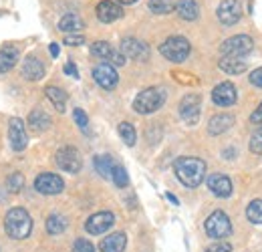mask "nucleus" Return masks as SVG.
Wrapping results in <instances>:
<instances>
[{"instance_id": "1", "label": "nucleus", "mask_w": 262, "mask_h": 252, "mask_svg": "<svg viewBox=\"0 0 262 252\" xmlns=\"http://www.w3.org/2000/svg\"><path fill=\"white\" fill-rule=\"evenodd\" d=\"M173 172L184 186L198 188L206 178V161L200 158H188V156L178 158L173 163Z\"/></svg>"}, {"instance_id": "2", "label": "nucleus", "mask_w": 262, "mask_h": 252, "mask_svg": "<svg viewBox=\"0 0 262 252\" xmlns=\"http://www.w3.org/2000/svg\"><path fill=\"white\" fill-rule=\"evenodd\" d=\"M4 230L14 240L27 238L33 230V220H31L29 212L25 208H12L4 218Z\"/></svg>"}, {"instance_id": "3", "label": "nucleus", "mask_w": 262, "mask_h": 252, "mask_svg": "<svg viewBox=\"0 0 262 252\" xmlns=\"http://www.w3.org/2000/svg\"><path fill=\"white\" fill-rule=\"evenodd\" d=\"M165 101V93L164 89L160 87H149V89H143L141 93L135 97L133 101V109L141 115H149L154 111H158Z\"/></svg>"}, {"instance_id": "4", "label": "nucleus", "mask_w": 262, "mask_h": 252, "mask_svg": "<svg viewBox=\"0 0 262 252\" xmlns=\"http://www.w3.org/2000/svg\"><path fill=\"white\" fill-rule=\"evenodd\" d=\"M160 53L171 63H182L190 55V43L184 36H169L160 45Z\"/></svg>"}, {"instance_id": "5", "label": "nucleus", "mask_w": 262, "mask_h": 252, "mask_svg": "<svg viewBox=\"0 0 262 252\" xmlns=\"http://www.w3.org/2000/svg\"><path fill=\"white\" fill-rule=\"evenodd\" d=\"M252 47H254V40H252L248 34H236V36H230L228 40L222 43L220 53H222L224 57L242 59L244 55L252 53Z\"/></svg>"}, {"instance_id": "6", "label": "nucleus", "mask_w": 262, "mask_h": 252, "mask_svg": "<svg viewBox=\"0 0 262 252\" xmlns=\"http://www.w3.org/2000/svg\"><path fill=\"white\" fill-rule=\"evenodd\" d=\"M204 228H206V234H208L210 238H216V240H220V238H228L230 234H232L230 218L222 212V210L212 212V214L206 218Z\"/></svg>"}, {"instance_id": "7", "label": "nucleus", "mask_w": 262, "mask_h": 252, "mask_svg": "<svg viewBox=\"0 0 262 252\" xmlns=\"http://www.w3.org/2000/svg\"><path fill=\"white\" fill-rule=\"evenodd\" d=\"M57 165L67 172V174H77L79 170H81V165H83V159H81V154L75 150V148H71V145H65V148H61L59 152H57Z\"/></svg>"}, {"instance_id": "8", "label": "nucleus", "mask_w": 262, "mask_h": 252, "mask_svg": "<svg viewBox=\"0 0 262 252\" xmlns=\"http://www.w3.org/2000/svg\"><path fill=\"white\" fill-rule=\"evenodd\" d=\"M202 109V99L200 95L196 93H190L186 95L182 101H180V115L182 119L188 123V125H196L198 119H200V111Z\"/></svg>"}, {"instance_id": "9", "label": "nucleus", "mask_w": 262, "mask_h": 252, "mask_svg": "<svg viewBox=\"0 0 262 252\" xmlns=\"http://www.w3.org/2000/svg\"><path fill=\"white\" fill-rule=\"evenodd\" d=\"M34 188L38 190L40 194H45V196H55V194H61V192H63L65 182H63L57 174L45 172V174H38V176H36Z\"/></svg>"}, {"instance_id": "10", "label": "nucleus", "mask_w": 262, "mask_h": 252, "mask_svg": "<svg viewBox=\"0 0 262 252\" xmlns=\"http://www.w3.org/2000/svg\"><path fill=\"white\" fill-rule=\"evenodd\" d=\"M93 79L97 81V85L103 87V89H115V85L119 81V75H117L115 67L111 63H99L93 69Z\"/></svg>"}, {"instance_id": "11", "label": "nucleus", "mask_w": 262, "mask_h": 252, "mask_svg": "<svg viewBox=\"0 0 262 252\" xmlns=\"http://www.w3.org/2000/svg\"><path fill=\"white\" fill-rule=\"evenodd\" d=\"M121 53H123V57L127 59H135V61H147L149 59V47L145 45V43H141V40H137V38H123V43H121Z\"/></svg>"}, {"instance_id": "12", "label": "nucleus", "mask_w": 262, "mask_h": 252, "mask_svg": "<svg viewBox=\"0 0 262 252\" xmlns=\"http://www.w3.org/2000/svg\"><path fill=\"white\" fill-rule=\"evenodd\" d=\"M218 20L222 25H236L242 16V6L238 0H222L220 6H218Z\"/></svg>"}, {"instance_id": "13", "label": "nucleus", "mask_w": 262, "mask_h": 252, "mask_svg": "<svg viewBox=\"0 0 262 252\" xmlns=\"http://www.w3.org/2000/svg\"><path fill=\"white\" fill-rule=\"evenodd\" d=\"M91 53L99 57V59H103V61H111L113 65H125V57H123V53H119V51H115L109 43H105V40H97V43H93L91 45Z\"/></svg>"}, {"instance_id": "14", "label": "nucleus", "mask_w": 262, "mask_h": 252, "mask_svg": "<svg viewBox=\"0 0 262 252\" xmlns=\"http://www.w3.org/2000/svg\"><path fill=\"white\" fill-rule=\"evenodd\" d=\"M8 137H10V145L14 152H23L27 148V131H25V123L23 119L18 117H12L10 119V125H8Z\"/></svg>"}, {"instance_id": "15", "label": "nucleus", "mask_w": 262, "mask_h": 252, "mask_svg": "<svg viewBox=\"0 0 262 252\" xmlns=\"http://www.w3.org/2000/svg\"><path fill=\"white\" fill-rule=\"evenodd\" d=\"M115 224V216L111 212H97L85 222V230L89 234H103Z\"/></svg>"}, {"instance_id": "16", "label": "nucleus", "mask_w": 262, "mask_h": 252, "mask_svg": "<svg viewBox=\"0 0 262 252\" xmlns=\"http://www.w3.org/2000/svg\"><path fill=\"white\" fill-rule=\"evenodd\" d=\"M236 99H238L236 87H234L232 83H228V81H224V83L216 85V87H214V91H212V101H214L216 105H220V107L234 105V103H236Z\"/></svg>"}, {"instance_id": "17", "label": "nucleus", "mask_w": 262, "mask_h": 252, "mask_svg": "<svg viewBox=\"0 0 262 252\" xmlns=\"http://www.w3.org/2000/svg\"><path fill=\"white\" fill-rule=\"evenodd\" d=\"M121 16H123V10H121L119 4H115L111 0H103L97 4V18L101 23L109 25V23H115L117 18H121Z\"/></svg>"}, {"instance_id": "18", "label": "nucleus", "mask_w": 262, "mask_h": 252, "mask_svg": "<svg viewBox=\"0 0 262 252\" xmlns=\"http://www.w3.org/2000/svg\"><path fill=\"white\" fill-rule=\"evenodd\" d=\"M208 188L218 198H228L232 194V182L224 174H212V176H208Z\"/></svg>"}, {"instance_id": "19", "label": "nucleus", "mask_w": 262, "mask_h": 252, "mask_svg": "<svg viewBox=\"0 0 262 252\" xmlns=\"http://www.w3.org/2000/svg\"><path fill=\"white\" fill-rule=\"evenodd\" d=\"M125 244H127V236L123 232H115V234L103 238L99 248H101V252H123Z\"/></svg>"}, {"instance_id": "20", "label": "nucleus", "mask_w": 262, "mask_h": 252, "mask_svg": "<svg viewBox=\"0 0 262 252\" xmlns=\"http://www.w3.org/2000/svg\"><path fill=\"white\" fill-rule=\"evenodd\" d=\"M232 125H234V117H232L230 113H218V115H214V117L210 119L208 131H210L212 135H220V133L228 131Z\"/></svg>"}, {"instance_id": "21", "label": "nucleus", "mask_w": 262, "mask_h": 252, "mask_svg": "<svg viewBox=\"0 0 262 252\" xmlns=\"http://www.w3.org/2000/svg\"><path fill=\"white\" fill-rule=\"evenodd\" d=\"M23 75L29 81H38L45 77V65L40 63L36 57H27L25 65H23Z\"/></svg>"}, {"instance_id": "22", "label": "nucleus", "mask_w": 262, "mask_h": 252, "mask_svg": "<svg viewBox=\"0 0 262 252\" xmlns=\"http://www.w3.org/2000/svg\"><path fill=\"white\" fill-rule=\"evenodd\" d=\"M176 12L184 20H196L198 14H200V8H198L196 0H178L176 2Z\"/></svg>"}, {"instance_id": "23", "label": "nucleus", "mask_w": 262, "mask_h": 252, "mask_svg": "<svg viewBox=\"0 0 262 252\" xmlns=\"http://www.w3.org/2000/svg\"><path fill=\"white\" fill-rule=\"evenodd\" d=\"M18 61V49L12 45H6L4 49H0V73L10 71Z\"/></svg>"}, {"instance_id": "24", "label": "nucleus", "mask_w": 262, "mask_h": 252, "mask_svg": "<svg viewBox=\"0 0 262 252\" xmlns=\"http://www.w3.org/2000/svg\"><path fill=\"white\" fill-rule=\"evenodd\" d=\"M29 125H31L33 131H45V129L51 127V117L42 109H34L29 115Z\"/></svg>"}, {"instance_id": "25", "label": "nucleus", "mask_w": 262, "mask_h": 252, "mask_svg": "<svg viewBox=\"0 0 262 252\" xmlns=\"http://www.w3.org/2000/svg\"><path fill=\"white\" fill-rule=\"evenodd\" d=\"M59 29L63 32H79L81 29H85V23L81 16L77 14H65L61 20H59Z\"/></svg>"}, {"instance_id": "26", "label": "nucleus", "mask_w": 262, "mask_h": 252, "mask_svg": "<svg viewBox=\"0 0 262 252\" xmlns=\"http://www.w3.org/2000/svg\"><path fill=\"white\" fill-rule=\"evenodd\" d=\"M220 69H222L224 73H228V75H238V73H244V71H246V61L234 59V57H222Z\"/></svg>"}, {"instance_id": "27", "label": "nucleus", "mask_w": 262, "mask_h": 252, "mask_svg": "<svg viewBox=\"0 0 262 252\" xmlns=\"http://www.w3.org/2000/svg\"><path fill=\"white\" fill-rule=\"evenodd\" d=\"M45 93H47V97L51 99V103L55 105V109H57V111H61V113L65 111L67 93L63 91V89H59V87H53V85H51V87H47V91H45Z\"/></svg>"}, {"instance_id": "28", "label": "nucleus", "mask_w": 262, "mask_h": 252, "mask_svg": "<svg viewBox=\"0 0 262 252\" xmlns=\"http://www.w3.org/2000/svg\"><path fill=\"white\" fill-rule=\"evenodd\" d=\"M113 167H115V163H113L111 156H97L95 158V170H97V174H101L103 178H109L111 172H113Z\"/></svg>"}, {"instance_id": "29", "label": "nucleus", "mask_w": 262, "mask_h": 252, "mask_svg": "<svg viewBox=\"0 0 262 252\" xmlns=\"http://www.w3.org/2000/svg\"><path fill=\"white\" fill-rule=\"evenodd\" d=\"M65 228H67L65 216H61V214H51V216L47 218V230H49L51 234H61V232H65Z\"/></svg>"}, {"instance_id": "30", "label": "nucleus", "mask_w": 262, "mask_h": 252, "mask_svg": "<svg viewBox=\"0 0 262 252\" xmlns=\"http://www.w3.org/2000/svg\"><path fill=\"white\" fill-rule=\"evenodd\" d=\"M147 4H149V10L156 14H169L176 8V4L171 0H149Z\"/></svg>"}, {"instance_id": "31", "label": "nucleus", "mask_w": 262, "mask_h": 252, "mask_svg": "<svg viewBox=\"0 0 262 252\" xmlns=\"http://www.w3.org/2000/svg\"><path fill=\"white\" fill-rule=\"evenodd\" d=\"M246 216L248 220L254 224H262V200H252L246 208Z\"/></svg>"}, {"instance_id": "32", "label": "nucleus", "mask_w": 262, "mask_h": 252, "mask_svg": "<svg viewBox=\"0 0 262 252\" xmlns=\"http://www.w3.org/2000/svg\"><path fill=\"white\" fill-rule=\"evenodd\" d=\"M117 131H119L121 139H123V141H125L129 148H131V145H135V141H137V135H135V129H133V125H131V123H127V121L119 123Z\"/></svg>"}, {"instance_id": "33", "label": "nucleus", "mask_w": 262, "mask_h": 252, "mask_svg": "<svg viewBox=\"0 0 262 252\" xmlns=\"http://www.w3.org/2000/svg\"><path fill=\"white\" fill-rule=\"evenodd\" d=\"M111 178H113L115 186H119V188H125L129 184V176H127V172H125L123 165H115L113 172H111Z\"/></svg>"}, {"instance_id": "34", "label": "nucleus", "mask_w": 262, "mask_h": 252, "mask_svg": "<svg viewBox=\"0 0 262 252\" xmlns=\"http://www.w3.org/2000/svg\"><path fill=\"white\" fill-rule=\"evenodd\" d=\"M6 186H8L10 192H14V194H16V192H20L23 186H25V176H23V174H18V172H14V174L6 180Z\"/></svg>"}, {"instance_id": "35", "label": "nucleus", "mask_w": 262, "mask_h": 252, "mask_svg": "<svg viewBox=\"0 0 262 252\" xmlns=\"http://www.w3.org/2000/svg\"><path fill=\"white\" fill-rule=\"evenodd\" d=\"M250 152L262 156V127L256 129V131L252 133V137H250Z\"/></svg>"}, {"instance_id": "36", "label": "nucleus", "mask_w": 262, "mask_h": 252, "mask_svg": "<svg viewBox=\"0 0 262 252\" xmlns=\"http://www.w3.org/2000/svg\"><path fill=\"white\" fill-rule=\"evenodd\" d=\"M73 250L75 252H95V246H93L87 238H79V240H75Z\"/></svg>"}, {"instance_id": "37", "label": "nucleus", "mask_w": 262, "mask_h": 252, "mask_svg": "<svg viewBox=\"0 0 262 252\" xmlns=\"http://www.w3.org/2000/svg\"><path fill=\"white\" fill-rule=\"evenodd\" d=\"M73 117H75L77 125L81 127L83 131L87 129V125H89V119H87V115H85V111H83V109H75V111H73Z\"/></svg>"}, {"instance_id": "38", "label": "nucleus", "mask_w": 262, "mask_h": 252, "mask_svg": "<svg viewBox=\"0 0 262 252\" xmlns=\"http://www.w3.org/2000/svg\"><path fill=\"white\" fill-rule=\"evenodd\" d=\"M85 43V38L81 36V34H69L65 38V45H69V47H79V45H83Z\"/></svg>"}, {"instance_id": "39", "label": "nucleus", "mask_w": 262, "mask_h": 252, "mask_svg": "<svg viewBox=\"0 0 262 252\" xmlns=\"http://www.w3.org/2000/svg\"><path fill=\"white\" fill-rule=\"evenodd\" d=\"M250 83L262 89V69H256V71H252V75H250Z\"/></svg>"}, {"instance_id": "40", "label": "nucleus", "mask_w": 262, "mask_h": 252, "mask_svg": "<svg viewBox=\"0 0 262 252\" xmlns=\"http://www.w3.org/2000/svg\"><path fill=\"white\" fill-rule=\"evenodd\" d=\"M232 250V246H230L228 242H220V244H214V246H210L206 252H230Z\"/></svg>"}, {"instance_id": "41", "label": "nucleus", "mask_w": 262, "mask_h": 252, "mask_svg": "<svg viewBox=\"0 0 262 252\" xmlns=\"http://www.w3.org/2000/svg\"><path fill=\"white\" fill-rule=\"evenodd\" d=\"M250 121H252V123H262V103L258 105V109L250 115Z\"/></svg>"}, {"instance_id": "42", "label": "nucleus", "mask_w": 262, "mask_h": 252, "mask_svg": "<svg viewBox=\"0 0 262 252\" xmlns=\"http://www.w3.org/2000/svg\"><path fill=\"white\" fill-rule=\"evenodd\" d=\"M65 73L67 75H71V77H75V79H79V71H77V67H75L73 63L65 65Z\"/></svg>"}, {"instance_id": "43", "label": "nucleus", "mask_w": 262, "mask_h": 252, "mask_svg": "<svg viewBox=\"0 0 262 252\" xmlns=\"http://www.w3.org/2000/svg\"><path fill=\"white\" fill-rule=\"evenodd\" d=\"M51 55H53V57H59V45H57V43L51 45Z\"/></svg>"}, {"instance_id": "44", "label": "nucleus", "mask_w": 262, "mask_h": 252, "mask_svg": "<svg viewBox=\"0 0 262 252\" xmlns=\"http://www.w3.org/2000/svg\"><path fill=\"white\" fill-rule=\"evenodd\" d=\"M119 4H133V2H137V0H117Z\"/></svg>"}, {"instance_id": "45", "label": "nucleus", "mask_w": 262, "mask_h": 252, "mask_svg": "<svg viewBox=\"0 0 262 252\" xmlns=\"http://www.w3.org/2000/svg\"><path fill=\"white\" fill-rule=\"evenodd\" d=\"M167 200H171L173 204H178V198H176V196H171V194H167Z\"/></svg>"}]
</instances>
